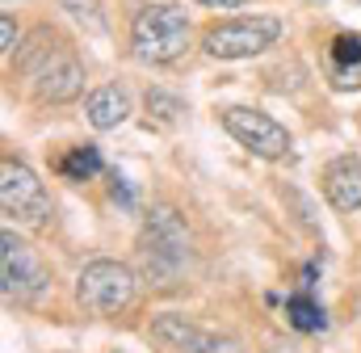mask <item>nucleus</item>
I'll list each match as a JSON object with an SVG mask.
<instances>
[{
	"label": "nucleus",
	"mask_w": 361,
	"mask_h": 353,
	"mask_svg": "<svg viewBox=\"0 0 361 353\" xmlns=\"http://www.w3.org/2000/svg\"><path fill=\"white\" fill-rule=\"evenodd\" d=\"M139 265L152 286H173L189 269V227L173 206H156L139 232Z\"/></svg>",
	"instance_id": "obj_2"
},
{
	"label": "nucleus",
	"mask_w": 361,
	"mask_h": 353,
	"mask_svg": "<svg viewBox=\"0 0 361 353\" xmlns=\"http://www.w3.org/2000/svg\"><path fill=\"white\" fill-rule=\"evenodd\" d=\"M324 198L341 215L361 210V160L357 156H336V160L324 164Z\"/></svg>",
	"instance_id": "obj_11"
},
{
	"label": "nucleus",
	"mask_w": 361,
	"mask_h": 353,
	"mask_svg": "<svg viewBox=\"0 0 361 353\" xmlns=\"http://www.w3.org/2000/svg\"><path fill=\"white\" fill-rule=\"evenodd\" d=\"M55 173L63 176V181H72V185H85V181L105 173V160H101V152L92 143H76V148H68L55 160Z\"/></svg>",
	"instance_id": "obj_13"
},
{
	"label": "nucleus",
	"mask_w": 361,
	"mask_h": 353,
	"mask_svg": "<svg viewBox=\"0 0 361 353\" xmlns=\"http://www.w3.org/2000/svg\"><path fill=\"white\" fill-rule=\"evenodd\" d=\"M63 13H72V21H80L89 34H105V13L97 0H59Z\"/></svg>",
	"instance_id": "obj_16"
},
{
	"label": "nucleus",
	"mask_w": 361,
	"mask_h": 353,
	"mask_svg": "<svg viewBox=\"0 0 361 353\" xmlns=\"http://www.w3.org/2000/svg\"><path fill=\"white\" fill-rule=\"evenodd\" d=\"M286 324H290L294 333H324L328 316H324V307L311 299V290H294V294L286 299Z\"/></svg>",
	"instance_id": "obj_14"
},
{
	"label": "nucleus",
	"mask_w": 361,
	"mask_h": 353,
	"mask_svg": "<svg viewBox=\"0 0 361 353\" xmlns=\"http://www.w3.org/2000/svg\"><path fill=\"white\" fill-rule=\"evenodd\" d=\"M17 72L30 80L38 101L63 105L76 101L85 92V64L76 59V51L55 34V30H34V38L17 51Z\"/></svg>",
	"instance_id": "obj_1"
},
{
	"label": "nucleus",
	"mask_w": 361,
	"mask_h": 353,
	"mask_svg": "<svg viewBox=\"0 0 361 353\" xmlns=\"http://www.w3.org/2000/svg\"><path fill=\"white\" fill-rule=\"evenodd\" d=\"M17 51V25H13V17H0V55L8 59Z\"/></svg>",
	"instance_id": "obj_18"
},
{
	"label": "nucleus",
	"mask_w": 361,
	"mask_h": 353,
	"mask_svg": "<svg viewBox=\"0 0 361 353\" xmlns=\"http://www.w3.org/2000/svg\"><path fill=\"white\" fill-rule=\"evenodd\" d=\"M130 51L139 64H173L189 51V17L177 4H147L130 21Z\"/></svg>",
	"instance_id": "obj_3"
},
{
	"label": "nucleus",
	"mask_w": 361,
	"mask_h": 353,
	"mask_svg": "<svg viewBox=\"0 0 361 353\" xmlns=\"http://www.w3.org/2000/svg\"><path fill=\"white\" fill-rule=\"evenodd\" d=\"M152 337H156L164 349H173V353H240V341H231V337H214V333L189 324V320L177 316V311H164V316L152 324Z\"/></svg>",
	"instance_id": "obj_9"
},
{
	"label": "nucleus",
	"mask_w": 361,
	"mask_h": 353,
	"mask_svg": "<svg viewBox=\"0 0 361 353\" xmlns=\"http://www.w3.org/2000/svg\"><path fill=\"white\" fill-rule=\"evenodd\" d=\"M143 105H147V126H177V118L185 114V101L169 88H152Z\"/></svg>",
	"instance_id": "obj_15"
},
{
	"label": "nucleus",
	"mask_w": 361,
	"mask_h": 353,
	"mask_svg": "<svg viewBox=\"0 0 361 353\" xmlns=\"http://www.w3.org/2000/svg\"><path fill=\"white\" fill-rule=\"evenodd\" d=\"M219 118H223L227 135H231L240 148H248L252 156H261V160H281V156L290 152V131H286L277 118H269L265 109L227 105V109H219Z\"/></svg>",
	"instance_id": "obj_7"
},
{
	"label": "nucleus",
	"mask_w": 361,
	"mask_h": 353,
	"mask_svg": "<svg viewBox=\"0 0 361 353\" xmlns=\"http://www.w3.org/2000/svg\"><path fill=\"white\" fill-rule=\"evenodd\" d=\"M109 198H114L122 210H135V189H130V181L118 173V169L109 173Z\"/></svg>",
	"instance_id": "obj_17"
},
{
	"label": "nucleus",
	"mask_w": 361,
	"mask_h": 353,
	"mask_svg": "<svg viewBox=\"0 0 361 353\" xmlns=\"http://www.w3.org/2000/svg\"><path fill=\"white\" fill-rule=\"evenodd\" d=\"M0 206L8 219L25 223V227H47L51 223V193L38 181V173L21 160H4L0 164Z\"/></svg>",
	"instance_id": "obj_6"
},
{
	"label": "nucleus",
	"mask_w": 361,
	"mask_h": 353,
	"mask_svg": "<svg viewBox=\"0 0 361 353\" xmlns=\"http://www.w3.org/2000/svg\"><path fill=\"white\" fill-rule=\"evenodd\" d=\"M197 4H206V8H219V13H223V8H244L248 0H197Z\"/></svg>",
	"instance_id": "obj_19"
},
{
	"label": "nucleus",
	"mask_w": 361,
	"mask_h": 353,
	"mask_svg": "<svg viewBox=\"0 0 361 353\" xmlns=\"http://www.w3.org/2000/svg\"><path fill=\"white\" fill-rule=\"evenodd\" d=\"M277 38H281L277 17H235V21L210 25L202 38V51L210 59H252V55L269 51Z\"/></svg>",
	"instance_id": "obj_5"
},
{
	"label": "nucleus",
	"mask_w": 361,
	"mask_h": 353,
	"mask_svg": "<svg viewBox=\"0 0 361 353\" xmlns=\"http://www.w3.org/2000/svg\"><path fill=\"white\" fill-rule=\"evenodd\" d=\"M324 72H328V85L336 92H357L361 88V34L357 30H345V34H336L328 42Z\"/></svg>",
	"instance_id": "obj_10"
},
{
	"label": "nucleus",
	"mask_w": 361,
	"mask_h": 353,
	"mask_svg": "<svg viewBox=\"0 0 361 353\" xmlns=\"http://www.w3.org/2000/svg\"><path fill=\"white\" fill-rule=\"evenodd\" d=\"M135 294H139V273L126 261L97 257L76 277V299L92 316H118V311H126L135 303Z\"/></svg>",
	"instance_id": "obj_4"
},
{
	"label": "nucleus",
	"mask_w": 361,
	"mask_h": 353,
	"mask_svg": "<svg viewBox=\"0 0 361 353\" xmlns=\"http://www.w3.org/2000/svg\"><path fill=\"white\" fill-rule=\"evenodd\" d=\"M0 249H4V253H0L4 299H8V303H42V299H47V290H51V277H47L42 261L34 257V249H30V244H21L13 232H4Z\"/></svg>",
	"instance_id": "obj_8"
},
{
	"label": "nucleus",
	"mask_w": 361,
	"mask_h": 353,
	"mask_svg": "<svg viewBox=\"0 0 361 353\" xmlns=\"http://www.w3.org/2000/svg\"><path fill=\"white\" fill-rule=\"evenodd\" d=\"M85 118H89L92 131H118V126L130 118V97H126V88H118V85L92 88L89 101H85Z\"/></svg>",
	"instance_id": "obj_12"
}]
</instances>
